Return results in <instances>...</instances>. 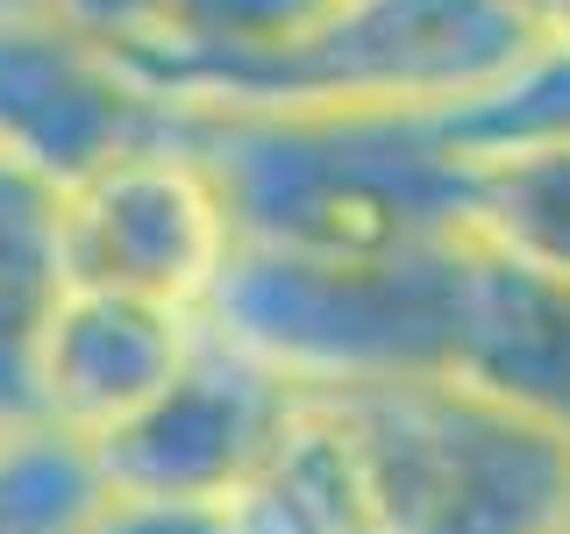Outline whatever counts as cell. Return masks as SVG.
Masks as SVG:
<instances>
[{"instance_id": "1", "label": "cell", "mask_w": 570, "mask_h": 534, "mask_svg": "<svg viewBox=\"0 0 570 534\" xmlns=\"http://www.w3.org/2000/svg\"><path fill=\"white\" fill-rule=\"evenodd\" d=\"M236 249L364 264L463 236V165L442 121L406 115H186Z\"/></svg>"}, {"instance_id": "2", "label": "cell", "mask_w": 570, "mask_h": 534, "mask_svg": "<svg viewBox=\"0 0 570 534\" xmlns=\"http://www.w3.org/2000/svg\"><path fill=\"white\" fill-rule=\"evenodd\" d=\"M463 307L471 243L456 236L364 264L236 249L200 320L293 392H392L456 378Z\"/></svg>"}, {"instance_id": "3", "label": "cell", "mask_w": 570, "mask_h": 534, "mask_svg": "<svg viewBox=\"0 0 570 534\" xmlns=\"http://www.w3.org/2000/svg\"><path fill=\"white\" fill-rule=\"evenodd\" d=\"M534 0H335L299 50L214 115H406L456 121L542 58Z\"/></svg>"}, {"instance_id": "4", "label": "cell", "mask_w": 570, "mask_h": 534, "mask_svg": "<svg viewBox=\"0 0 570 534\" xmlns=\"http://www.w3.org/2000/svg\"><path fill=\"white\" fill-rule=\"evenodd\" d=\"M385 534H570V442L463 378L350 392Z\"/></svg>"}, {"instance_id": "5", "label": "cell", "mask_w": 570, "mask_h": 534, "mask_svg": "<svg viewBox=\"0 0 570 534\" xmlns=\"http://www.w3.org/2000/svg\"><path fill=\"white\" fill-rule=\"evenodd\" d=\"M207 328V320H200ZM299 392L243 356L222 335H200L193 364L157 392L150 406L94 442V463L107 477V498H142V506H214L236 513L249 477L264 471L272 442L285 435Z\"/></svg>"}, {"instance_id": "6", "label": "cell", "mask_w": 570, "mask_h": 534, "mask_svg": "<svg viewBox=\"0 0 570 534\" xmlns=\"http://www.w3.org/2000/svg\"><path fill=\"white\" fill-rule=\"evenodd\" d=\"M65 249L71 285H107L200 314L236 257V228L214 171L171 129V142L115 157L65 192Z\"/></svg>"}, {"instance_id": "7", "label": "cell", "mask_w": 570, "mask_h": 534, "mask_svg": "<svg viewBox=\"0 0 570 534\" xmlns=\"http://www.w3.org/2000/svg\"><path fill=\"white\" fill-rule=\"evenodd\" d=\"M178 107L142 86L121 50L58 14H0V157L43 186H86L115 157L171 142Z\"/></svg>"}, {"instance_id": "8", "label": "cell", "mask_w": 570, "mask_h": 534, "mask_svg": "<svg viewBox=\"0 0 570 534\" xmlns=\"http://www.w3.org/2000/svg\"><path fill=\"white\" fill-rule=\"evenodd\" d=\"M200 314L165 299L71 285L36 349V421L79 435L86 449L129 427L200 349Z\"/></svg>"}, {"instance_id": "9", "label": "cell", "mask_w": 570, "mask_h": 534, "mask_svg": "<svg viewBox=\"0 0 570 534\" xmlns=\"http://www.w3.org/2000/svg\"><path fill=\"white\" fill-rule=\"evenodd\" d=\"M228 521L236 534H385L379 463L350 392H299L285 435Z\"/></svg>"}, {"instance_id": "10", "label": "cell", "mask_w": 570, "mask_h": 534, "mask_svg": "<svg viewBox=\"0 0 570 534\" xmlns=\"http://www.w3.org/2000/svg\"><path fill=\"white\" fill-rule=\"evenodd\" d=\"M456 378L570 442V285L521 278L471 249Z\"/></svg>"}, {"instance_id": "11", "label": "cell", "mask_w": 570, "mask_h": 534, "mask_svg": "<svg viewBox=\"0 0 570 534\" xmlns=\"http://www.w3.org/2000/svg\"><path fill=\"white\" fill-rule=\"evenodd\" d=\"M463 243L521 278L570 285V136L456 150Z\"/></svg>"}, {"instance_id": "12", "label": "cell", "mask_w": 570, "mask_h": 534, "mask_svg": "<svg viewBox=\"0 0 570 534\" xmlns=\"http://www.w3.org/2000/svg\"><path fill=\"white\" fill-rule=\"evenodd\" d=\"M65 293V192L0 157V427L36 421V349Z\"/></svg>"}, {"instance_id": "13", "label": "cell", "mask_w": 570, "mask_h": 534, "mask_svg": "<svg viewBox=\"0 0 570 534\" xmlns=\"http://www.w3.org/2000/svg\"><path fill=\"white\" fill-rule=\"evenodd\" d=\"M107 477L79 435L50 421L0 427V534H94Z\"/></svg>"}, {"instance_id": "14", "label": "cell", "mask_w": 570, "mask_h": 534, "mask_svg": "<svg viewBox=\"0 0 570 534\" xmlns=\"http://www.w3.org/2000/svg\"><path fill=\"white\" fill-rule=\"evenodd\" d=\"M165 8L171 0H43V14H58L65 29L94 36L107 50H136L165 29Z\"/></svg>"}, {"instance_id": "15", "label": "cell", "mask_w": 570, "mask_h": 534, "mask_svg": "<svg viewBox=\"0 0 570 534\" xmlns=\"http://www.w3.org/2000/svg\"><path fill=\"white\" fill-rule=\"evenodd\" d=\"M94 534H236V521L214 506H142V498H107Z\"/></svg>"}, {"instance_id": "16", "label": "cell", "mask_w": 570, "mask_h": 534, "mask_svg": "<svg viewBox=\"0 0 570 534\" xmlns=\"http://www.w3.org/2000/svg\"><path fill=\"white\" fill-rule=\"evenodd\" d=\"M542 29L557 50H570V0H542Z\"/></svg>"}, {"instance_id": "17", "label": "cell", "mask_w": 570, "mask_h": 534, "mask_svg": "<svg viewBox=\"0 0 570 534\" xmlns=\"http://www.w3.org/2000/svg\"><path fill=\"white\" fill-rule=\"evenodd\" d=\"M0 14H43V0H0Z\"/></svg>"}, {"instance_id": "18", "label": "cell", "mask_w": 570, "mask_h": 534, "mask_svg": "<svg viewBox=\"0 0 570 534\" xmlns=\"http://www.w3.org/2000/svg\"><path fill=\"white\" fill-rule=\"evenodd\" d=\"M534 8H542V0H534Z\"/></svg>"}]
</instances>
